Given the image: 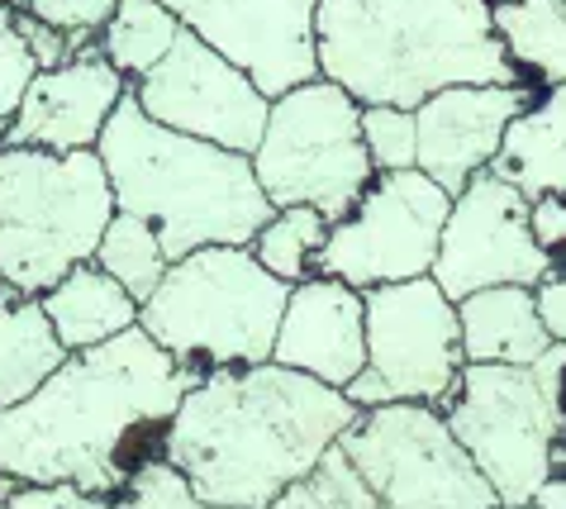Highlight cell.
I'll return each instance as SVG.
<instances>
[{"label": "cell", "mask_w": 566, "mask_h": 509, "mask_svg": "<svg viewBox=\"0 0 566 509\" xmlns=\"http://www.w3.org/2000/svg\"><path fill=\"white\" fill-rule=\"evenodd\" d=\"M191 386L200 376L144 329L72 353L29 401L0 409V481L119 500L129 476L163 457L167 419Z\"/></svg>", "instance_id": "cell-1"}, {"label": "cell", "mask_w": 566, "mask_h": 509, "mask_svg": "<svg viewBox=\"0 0 566 509\" xmlns=\"http://www.w3.org/2000/svg\"><path fill=\"white\" fill-rule=\"evenodd\" d=\"M357 405L276 362L224 367L181 395L163 434V463L196 500L219 509H272L319 467Z\"/></svg>", "instance_id": "cell-2"}, {"label": "cell", "mask_w": 566, "mask_h": 509, "mask_svg": "<svg viewBox=\"0 0 566 509\" xmlns=\"http://www.w3.org/2000/svg\"><path fill=\"white\" fill-rule=\"evenodd\" d=\"M319 76L357 105L419 110L448 86H518L491 29V0H319Z\"/></svg>", "instance_id": "cell-3"}, {"label": "cell", "mask_w": 566, "mask_h": 509, "mask_svg": "<svg viewBox=\"0 0 566 509\" xmlns=\"http://www.w3.org/2000/svg\"><path fill=\"white\" fill-rule=\"evenodd\" d=\"M109 196L119 215H134L157 233L167 267L200 248H248L272 219L253 163L214 143L153 124L124 91L96 143Z\"/></svg>", "instance_id": "cell-4"}, {"label": "cell", "mask_w": 566, "mask_h": 509, "mask_svg": "<svg viewBox=\"0 0 566 509\" xmlns=\"http://www.w3.org/2000/svg\"><path fill=\"white\" fill-rule=\"evenodd\" d=\"M272 509H500L429 405L357 409L338 443Z\"/></svg>", "instance_id": "cell-5"}, {"label": "cell", "mask_w": 566, "mask_h": 509, "mask_svg": "<svg viewBox=\"0 0 566 509\" xmlns=\"http://www.w3.org/2000/svg\"><path fill=\"white\" fill-rule=\"evenodd\" d=\"M291 285L266 277L248 248H200L171 262L138 305V329L163 353L206 381L224 367L272 362Z\"/></svg>", "instance_id": "cell-6"}, {"label": "cell", "mask_w": 566, "mask_h": 509, "mask_svg": "<svg viewBox=\"0 0 566 509\" xmlns=\"http://www.w3.org/2000/svg\"><path fill=\"white\" fill-rule=\"evenodd\" d=\"M443 428L500 509L533 505L553 481V453L566 434V347L553 343L528 367H462Z\"/></svg>", "instance_id": "cell-7"}, {"label": "cell", "mask_w": 566, "mask_h": 509, "mask_svg": "<svg viewBox=\"0 0 566 509\" xmlns=\"http://www.w3.org/2000/svg\"><path fill=\"white\" fill-rule=\"evenodd\" d=\"M115 215L96 153L0 148V285L43 295L96 258Z\"/></svg>", "instance_id": "cell-8"}, {"label": "cell", "mask_w": 566, "mask_h": 509, "mask_svg": "<svg viewBox=\"0 0 566 509\" xmlns=\"http://www.w3.org/2000/svg\"><path fill=\"white\" fill-rule=\"evenodd\" d=\"M248 163L272 210L305 205L328 225L348 219L376 177L361 143V105L324 76L266 105L262 138Z\"/></svg>", "instance_id": "cell-9"}, {"label": "cell", "mask_w": 566, "mask_h": 509, "mask_svg": "<svg viewBox=\"0 0 566 509\" xmlns=\"http://www.w3.org/2000/svg\"><path fill=\"white\" fill-rule=\"evenodd\" d=\"M361 333H367V362L343 395L357 409L429 405L443 415L467 367L458 305L429 277L376 285L361 291Z\"/></svg>", "instance_id": "cell-10"}, {"label": "cell", "mask_w": 566, "mask_h": 509, "mask_svg": "<svg viewBox=\"0 0 566 509\" xmlns=\"http://www.w3.org/2000/svg\"><path fill=\"white\" fill-rule=\"evenodd\" d=\"M452 196L423 172H376L348 219L328 225L319 248V277H334L353 291H376L429 277L438 233H443Z\"/></svg>", "instance_id": "cell-11"}, {"label": "cell", "mask_w": 566, "mask_h": 509, "mask_svg": "<svg viewBox=\"0 0 566 509\" xmlns=\"http://www.w3.org/2000/svg\"><path fill=\"white\" fill-rule=\"evenodd\" d=\"M129 95L163 129L243 157H253L266 124V105H272L233 62H224L186 29L167 48V58L129 86Z\"/></svg>", "instance_id": "cell-12"}, {"label": "cell", "mask_w": 566, "mask_h": 509, "mask_svg": "<svg viewBox=\"0 0 566 509\" xmlns=\"http://www.w3.org/2000/svg\"><path fill=\"white\" fill-rule=\"evenodd\" d=\"M547 277V262L528 233V200L514 186L481 172L448 205L429 281L452 305L491 285H524L533 291Z\"/></svg>", "instance_id": "cell-13"}, {"label": "cell", "mask_w": 566, "mask_h": 509, "mask_svg": "<svg viewBox=\"0 0 566 509\" xmlns=\"http://www.w3.org/2000/svg\"><path fill=\"white\" fill-rule=\"evenodd\" d=\"M196 34L233 62L266 101L319 76L314 62V10L319 0H157Z\"/></svg>", "instance_id": "cell-14"}, {"label": "cell", "mask_w": 566, "mask_h": 509, "mask_svg": "<svg viewBox=\"0 0 566 509\" xmlns=\"http://www.w3.org/2000/svg\"><path fill=\"white\" fill-rule=\"evenodd\" d=\"M538 101L518 86H448L415 110V172L458 196L467 181L491 172L500 138Z\"/></svg>", "instance_id": "cell-15"}, {"label": "cell", "mask_w": 566, "mask_h": 509, "mask_svg": "<svg viewBox=\"0 0 566 509\" xmlns=\"http://www.w3.org/2000/svg\"><path fill=\"white\" fill-rule=\"evenodd\" d=\"M129 82L96 53L82 48L72 62L34 72L20 110L0 134V148H39V153H96L105 120L115 115Z\"/></svg>", "instance_id": "cell-16"}, {"label": "cell", "mask_w": 566, "mask_h": 509, "mask_svg": "<svg viewBox=\"0 0 566 509\" xmlns=\"http://www.w3.org/2000/svg\"><path fill=\"white\" fill-rule=\"evenodd\" d=\"M272 362L319 381V386L348 391L361 372V362H367L361 291L334 277H305L301 285H291L276 343H272Z\"/></svg>", "instance_id": "cell-17"}, {"label": "cell", "mask_w": 566, "mask_h": 509, "mask_svg": "<svg viewBox=\"0 0 566 509\" xmlns=\"http://www.w3.org/2000/svg\"><path fill=\"white\" fill-rule=\"evenodd\" d=\"M458 333L467 367H528L553 347L524 285H491L458 300Z\"/></svg>", "instance_id": "cell-18"}, {"label": "cell", "mask_w": 566, "mask_h": 509, "mask_svg": "<svg viewBox=\"0 0 566 509\" xmlns=\"http://www.w3.org/2000/svg\"><path fill=\"white\" fill-rule=\"evenodd\" d=\"M491 177L514 186L524 200L566 196V82L547 86L505 129Z\"/></svg>", "instance_id": "cell-19"}, {"label": "cell", "mask_w": 566, "mask_h": 509, "mask_svg": "<svg viewBox=\"0 0 566 509\" xmlns=\"http://www.w3.org/2000/svg\"><path fill=\"white\" fill-rule=\"evenodd\" d=\"M39 305L67 353H86V347H101L109 339H119V333L138 329V305L96 262L72 267L53 291L39 295Z\"/></svg>", "instance_id": "cell-20"}, {"label": "cell", "mask_w": 566, "mask_h": 509, "mask_svg": "<svg viewBox=\"0 0 566 509\" xmlns=\"http://www.w3.org/2000/svg\"><path fill=\"white\" fill-rule=\"evenodd\" d=\"M72 353L43 314L39 295H20L0 285V409L29 401Z\"/></svg>", "instance_id": "cell-21"}, {"label": "cell", "mask_w": 566, "mask_h": 509, "mask_svg": "<svg viewBox=\"0 0 566 509\" xmlns=\"http://www.w3.org/2000/svg\"><path fill=\"white\" fill-rule=\"evenodd\" d=\"M491 29L518 76L566 82V6L557 0H491Z\"/></svg>", "instance_id": "cell-22"}, {"label": "cell", "mask_w": 566, "mask_h": 509, "mask_svg": "<svg viewBox=\"0 0 566 509\" xmlns=\"http://www.w3.org/2000/svg\"><path fill=\"white\" fill-rule=\"evenodd\" d=\"M96 34H101L96 53L134 86L138 76H148L157 62L167 58V48L177 43L181 24H177V14H167L157 0H119Z\"/></svg>", "instance_id": "cell-23"}, {"label": "cell", "mask_w": 566, "mask_h": 509, "mask_svg": "<svg viewBox=\"0 0 566 509\" xmlns=\"http://www.w3.org/2000/svg\"><path fill=\"white\" fill-rule=\"evenodd\" d=\"M328 238V219L319 210H305V205H291V210H272V219L253 233V262L266 277H276L281 285H301L305 277H314V258H319Z\"/></svg>", "instance_id": "cell-24"}, {"label": "cell", "mask_w": 566, "mask_h": 509, "mask_svg": "<svg viewBox=\"0 0 566 509\" xmlns=\"http://www.w3.org/2000/svg\"><path fill=\"white\" fill-rule=\"evenodd\" d=\"M101 272L124 285V295L134 300V305H144V300L157 291V281L167 272V258H163V243H157V233L144 225V219L134 215H109V225L96 243V258Z\"/></svg>", "instance_id": "cell-25"}, {"label": "cell", "mask_w": 566, "mask_h": 509, "mask_svg": "<svg viewBox=\"0 0 566 509\" xmlns=\"http://www.w3.org/2000/svg\"><path fill=\"white\" fill-rule=\"evenodd\" d=\"M361 143L371 172H410L415 167V110L361 105Z\"/></svg>", "instance_id": "cell-26"}, {"label": "cell", "mask_w": 566, "mask_h": 509, "mask_svg": "<svg viewBox=\"0 0 566 509\" xmlns=\"http://www.w3.org/2000/svg\"><path fill=\"white\" fill-rule=\"evenodd\" d=\"M119 509H219V505L196 500V490L186 486V476L171 471L163 457H157V463H144L129 476V486H124V496H119Z\"/></svg>", "instance_id": "cell-27"}, {"label": "cell", "mask_w": 566, "mask_h": 509, "mask_svg": "<svg viewBox=\"0 0 566 509\" xmlns=\"http://www.w3.org/2000/svg\"><path fill=\"white\" fill-rule=\"evenodd\" d=\"M34 72H39L34 58H29V48L14 34V10L0 6V134L14 120V110H20V95L34 82Z\"/></svg>", "instance_id": "cell-28"}, {"label": "cell", "mask_w": 566, "mask_h": 509, "mask_svg": "<svg viewBox=\"0 0 566 509\" xmlns=\"http://www.w3.org/2000/svg\"><path fill=\"white\" fill-rule=\"evenodd\" d=\"M14 34H20V43L29 48V58H34L39 72L62 67V62H72L82 48H91L86 43L91 34H62V29L43 24L39 14H29V10H14Z\"/></svg>", "instance_id": "cell-29"}, {"label": "cell", "mask_w": 566, "mask_h": 509, "mask_svg": "<svg viewBox=\"0 0 566 509\" xmlns=\"http://www.w3.org/2000/svg\"><path fill=\"white\" fill-rule=\"evenodd\" d=\"M528 233L547 262V277H562L566 272V196L528 200Z\"/></svg>", "instance_id": "cell-30"}, {"label": "cell", "mask_w": 566, "mask_h": 509, "mask_svg": "<svg viewBox=\"0 0 566 509\" xmlns=\"http://www.w3.org/2000/svg\"><path fill=\"white\" fill-rule=\"evenodd\" d=\"M0 509H119V500L82 496L72 486H10L0 481Z\"/></svg>", "instance_id": "cell-31"}, {"label": "cell", "mask_w": 566, "mask_h": 509, "mask_svg": "<svg viewBox=\"0 0 566 509\" xmlns=\"http://www.w3.org/2000/svg\"><path fill=\"white\" fill-rule=\"evenodd\" d=\"M115 6L119 0H29V14H39L62 34H96Z\"/></svg>", "instance_id": "cell-32"}, {"label": "cell", "mask_w": 566, "mask_h": 509, "mask_svg": "<svg viewBox=\"0 0 566 509\" xmlns=\"http://www.w3.org/2000/svg\"><path fill=\"white\" fill-rule=\"evenodd\" d=\"M533 310H538V324L547 329V339L566 347V272L543 277L533 285Z\"/></svg>", "instance_id": "cell-33"}, {"label": "cell", "mask_w": 566, "mask_h": 509, "mask_svg": "<svg viewBox=\"0 0 566 509\" xmlns=\"http://www.w3.org/2000/svg\"><path fill=\"white\" fill-rule=\"evenodd\" d=\"M533 505L538 509H566V476H553V481L533 496Z\"/></svg>", "instance_id": "cell-34"}, {"label": "cell", "mask_w": 566, "mask_h": 509, "mask_svg": "<svg viewBox=\"0 0 566 509\" xmlns=\"http://www.w3.org/2000/svg\"><path fill=\"white\" fill-rule=\"evenodd\" d=\"M553 476H566V434H562L557 453H553Z\"/></svg>", "instance_id": "cell-35"}, {"label": "cell", "mask_w": 566, "mask_h": 509, "mask_svg": "<svg viewBox=\"0 0 566 509\" xmlns=\"http://www.w3.org/2000/svg\"><path fill=\"white\" fill-rule=\"evenodd\" d=\"M524 509H538V505H524Z\"/></svg>", "instance_id": "cell-36"}, {"label": "cell", "mask_w": 566, "mask_h": 509, "mask_svg": "<svg viewBox=\"0 0 566 509\" xmlns=\"http://www.w3.org/2000/svg\"><path fill=\"white\" fill-rule=\"evenodd\" d=\"M557 6H566V0H557Z\"/></svg>", "instance_id": "cell-37"}]
</instances>
